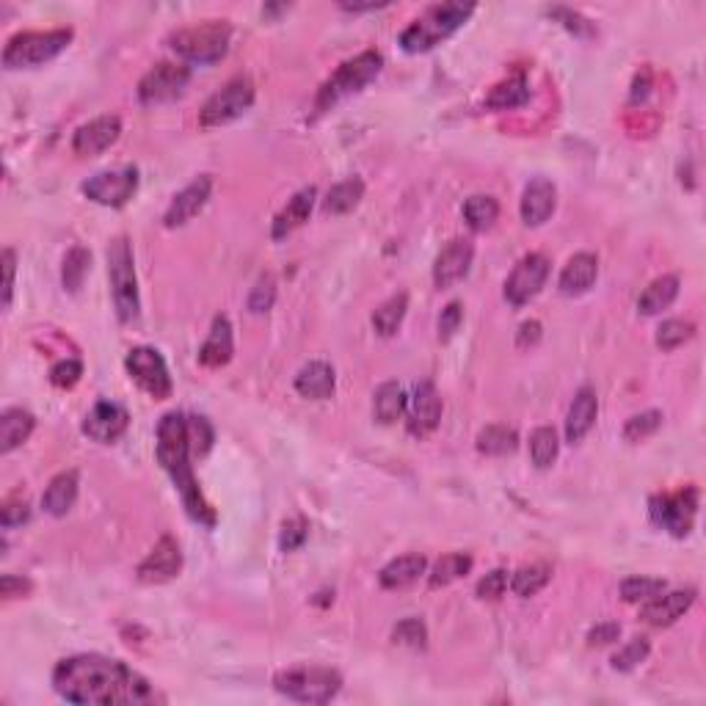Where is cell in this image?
<instances>
[{
	"mask_svg": "<svg viewBox=\"0 0 706 706\" xmlns=\"http://www.w3.org/2000/svg\"><path fill=\"white\" fill-rule=\"evenodd\" d=\"M53 687L64 701L80 706H133L152 704L158 698L141 673L103 654H75L61 660L53 671Z\"/></svg>",
	"mask_w": 706,
	"mask_h": 706,
	"instance_id": "cell-1",
	"label": "cell"
},
{
	"mask_svg": "<svg viewBox=\"0 0 706 706\" xmlns=\"http://www.w3.org/2000/svg\"><path fill=\"white\" fill-rule=\"evenodd\" d=\"M155 453H158L160 467L169 472L174 489L180 491L188 516H191L194 522L205 524V527H213V524H216V511L207 505L202 491H199V483H196L194 464H191V456H194V453H191V442H188L185 414L169 411V414L160 417Z\"/></svg>",
	"mask_w": 706,
	"mask_h": 706,
	"instance_id": "cell-2",
	"label": "cell"
},
{
	"mask_svg": "<svg viewBox=\"0 0 706 706\" xmlns=\"http://www.w3.org/2000/svg\"><path fill=\"white\" fill-rule=\"evenodd\" d=\"M475 12V3H436L400 34L406 53H428L447 36H453Z\"/></svg>",
	"mask_w": 706,
	"mask_h": 706,
	"instance_id": "cell-3",
	"label": "cell"
},
{
	"mask_svg": "<svg viewBox=\"0 0 706 706\" xmlns=\"http://www.w3.org/2000/svg\"><path fill=\"white\" fill-rule=\"evenodd\" d=\"M276 693L287 695L301 704H329L342 690V676L326 665H298L274 676Z\"/></svg>",
	"mask_w": 706,
	"mask_h": 706,
	"instance_id": "cell-4",
	"label": "cell"
},
{
	"mask_svg": "<svg viewBox=\"0 0 706 706\" xmlns=\"http://www.w3.org/2000/svg\"><path fill=\"white\" fill-rule=\"evenodd\" d=\"M232 25L227 20H205L199 25H188L169 36L174 53L191 64H216L227 56Z\"/></svg>",
	"mask_w": 706,
	"mask_h": 706,
	"instance_id": "cell-5",
	"label": "cell"
},
{
	"mask_svg": "<svg viewBox=\"0 0 706 706\" xmlns=\"http://www.w3.org/2000/svg\"><path fill=\"white\" fill-rule=\"evenodd\" d=\"M381 67H384V56H381L378 50H365V53H359V56L351 58V61L340 64L337 72L320 86L318 100H315V111H318V114H326L331 105H337L340 100H345V97H351V94L362 92L370 80L378 78Z\"/></svg>",
	"mask_w": 706,
	"mask_h": 706,
	"instance_id": "cell-6",
	"label": "cell"
},
{
	"mask_svg": "<svg viewBox=\"0 0 706 706\" xmlns=\"http://www.w3.org/2000/svg\"><path fill=\"white\" fill-rule=\"evenodd\" d=\"M108 279L114 296L116 315L122 323H133L141 315V296H138V276L133 251L125 235L108 243Z\"/></svg>",
	"mask_w": 706,
	"mask_h": 706,
	"instance_id": "cell-7",
	"label": "cell"
},
{
	"mask_svg": "<svg viewBox=\"0 0 706 706\" xmlns=\"http://www.w3.org/2000/svg\"><path fill=\"white\" fill-rule=\"evenodd\" d=\"M72 42V28H53V31H23L14 34L3 47V67L6 69H34L56 58Z\"/></svg>",
	"mask_w": 706,
	"mask_h": 706,
	"instance_id": "cell-8",
	"label": "cell"
},
{
	"mask_svg": "<svg viewBox=\"0 0 706 706\" xmlns=\"http://www.w3.org/2000/svg\"><path fill=\"white\" fill-rule=\"evenodd\" d=\"M254 105V83L249 78L227 80L205 105L199 114V125L202 127H221L235 122L238 116H243Z\"/></svg>",
	"mask_w": 706,
	"mask_h": 706,
	"instance_id": "cell-9",
	"label": "cell"
},
{
	"mask_svg": "<svg viewBox=\"0 0 706 706\" xmlns=\"http://www.w3.org/2000/svg\"><path fill=\"white\" fill-rule=\"evenodd\" d=\"M649 511L654 524L668 530L671 536H690L695 513H698V489L684 486V489L673 491V494H657V497H651Z\"/></svg>",
	"mask_w": 706,
	"mask_h": 706,
	"instance_id": "cell-10",
	"label": "cell"
},
{
	"mask_svg": "<svg viewBox=\"0 0 706 706\" xmlns=\"http://www.w3.org/2000/svg\"><path fill=\"white\" fill-rule=\"evenodd\" d=\"M86 199L103 207H125L138 191V169L136 166H122V169L97 171L86 183L80 185Z\"/></svg>",
	"mask_w": 706,
	"mask_h": 706,
	"instance_id": "cell-11",
	"label": "cell"
},
{
	"mask_svg": "<svg viewBox=\"0 0 706 706\" xmlns=\"http://www.w3.org/2000/svg\"><path fill=\"white\" fill-rule=\"evenodd\" d=\"M125 367L130 378L136 381L138 387L147 392L149 398L166 400L171 398V376L166 359L160 356V351L149 348V345H138L133 351L127 353Z\"/></svg>",
	"mask_w": 706,
	"mask_h": 706,
	"instance_id": "cell-12",
	"label": "cell"
},
{
	"mask_svg": "<svg viewBox=\"0 0 706 706\" xmlns=\"http://www.w3.org/2000/svg\"><path fill=\"white\" fill-rule=\"evenodd\" d=\"M188 80H191V67L174 64V61H160L138 83V100L144 105L169 103L185 92Z\"/></svg>",
	"mask_w": 706,
	"mask_h": 706,
	"instance_id": "cell-13",
	"label": "cell"
},
{
	"mask_svg": "<svg viewBox=\"0 0 706 706\" xmlns=\"http://www.w3.org/2000/svg\"><path fill=\"white\" fill-rule=\"evenodd\" d=\"M549 279V260L544 254H527L522 260L516 262V268L511 271V276L505 279V298L513 307H524L530 304L533 298L541 293V287L547 285Z\"/></svg>",
	"mask_w": 706,
	"mask_h": 706,
	"instance_id": "cell-14",
	"label": "cell"
},
{
	"mask_svg": "<svg viewBox=\"0 0 706 706\" xmlns=\"http://www.w3.org/2000/svg\"><path fill=\"white\" fill-rule=\"evenodd\" d=\"M130 425V414L122 403H114V400H100L94 403V409L86 414L83 420V433L97 442V445H111L116 442L122 433L127 431Z\"/></svg>",
	"mask_w": 706,
	"mask_h": 706,
	"instance_id": "cell-15",
	"label": "cell"
},
{
	"mask_svg": "<svg viewBox=\"0 0 706 706\" xmlns=\"http://www.w3.org/2000/svg\"><path fill=\"white\" fill-rule=\"evenodd\" d=\"M122 136V119L116 114L97 116L92 122L80 125L72 136V152L78 158H94L105 149L116 144V138Z\"/></svg>",
	"mask_w": 706,
	"mask_h": 706,
	"instance_id": "cell-16",
	"label": "cell"
},
{
	"mask_svg": "<svg viewBox=\"0 0 706 706\" xmlns=\"http://www.w3.org/2000/svg\"><path fill=\"white\" fill-rule=\"evenodd\" d=\"M472 260H475V246H472V240H450L445 249L439 251L436 262H433V285L439 287V290L458 285V282L469 274Z\"/></svg>",
	"mask_w": 706,
	"mask_h": 706,
	"instance_id": "cell-17",
	"label": "cell"
},
{
	"mask_svg": "<svg viewBox=\"0 0 706 706\" xmlns=\"http://www.w3.org/2000/svg\"><path fill=\"white\" fill-rule=\"evenodd\" d=\"M406 428H409L411 436H428V433L436 431V425L442 420V398L439 392L433 387V381H420L414 387V395L409 398V406H406Z\"/></svg>",
	"mask_w": 706,
	"mask_h": 706,
	"instance_id": "cell-18",
	"label": "cell"
},
{
	"mask_svg": "<svg viewBox=\"0 0 706 706\" xmlns=\"http://www.w3.org/2000/svg\"><path fill=\"white\" fill-rule=\"evenodd\" d=\"M180 569H183L180 544L171 536H163L158 544H155V549L144 558V563L138 566L136 574L144 585H160V582L174 580V577L180 574Z\"/></svg>",
	"mask_w": 706,
	"mask_h": 706,
	"instance_id": "cell-19",
	"label": "cell"
},
{
	"mask_svg": "<svg viewBox=\"0 0 706 706\" xmlns=\"http://www.w3.org/2000/svg\"><path fill=\"white\" fill-rule=\"evenodd\" d=\"M210 191H213V177H210V174H199L194 183L185 185L183 191L171 199L169 210H166V216H163V224L169 229L185 227L191 218L202 213V207H205L207 199H210Z\"/></svg>",
	"mask_w": 706,
	"mask_h": 706,
	"instance_id": "cell-20",
	"label": "cell"
},
{
	"mask_svg": "<svg viewBox=\"0 0 706 706\" xmlns=\"http://www.w3.org/2000/svg\"><path fill=\"white\" fill-rule=\"evenodd\" d=\"M695 602V588H679V591H662L640 607V618L651 627H671L682 618Z\"/></svg>",
	"mask_w": 706,
	"mask_h": 706,
	"instance_id": "cell-21",
	"label": "cell"
},
{
	"mask_svg": "<svg viewBox=\"0 0 706 706\" xmlns=\"http://www.w3.org/2000/svg\"><path fill=\"white\" fill-rule=\"evenodd\" d=\"M555 205H558V191L555 185L549 183L547 177H536L530 180L527 188L522 194V221L527 227H541L552 213H555Z\"/></svg>",
	"mask_w": 706,
	"mask_h": 706,
	"instance_id": "cell-22",
	"label": "cell"
},
{
	"mask_svg": "<svg viewBox=\"0 0 706 706\" xmlns=\"http://www.w3.org/2000/svg\"><path fill=\"white\" fill-rule=\"evenodd\" d=\"M596 276H599V260H596V254L580 251V254H574V257L563 265V271H560V293H563V296H582V293L591 290Z\"/></svg>",
	"mask_w": 706,
	"mask_h": 706,
	"instance_id": "cell-23",
	"label": "cell"
},
{
	"mask_svg": "<svg viewBox=\"0 0 706 706\" xmlns=\"http://www.w3.org/2000/svg\"><path fill=\"white\" fill-rule=\"evenodd\" d=\"M596 417H599V398L591 387L577 389V395L571 400L569 406V417H566V442L577 445L582 442L591 428L596 425Z\"/></svg>",
	"mask_w": 706,
	"mask_h": 706,
	"instance_id": "cell-24",
	"label": "cell"
},
{
	"mask_svg": "<svg viewBox=\"0 0 706 706\" xmlns=\"http://www.w3.org/2000/svg\"><path fill=\"white\" fill-rule=\"evenodd\" d=\"M315 188H301L298 194H293V199H287V205L276 213L274 227H271V235L274 240H285L290 232H296L298 227H304L309 221V213H312V205H315Z\"/></svg>",
	"mask_w": 706,
	"mask_h": 706,
	"instance_id": "cell-25",
	"label": "cell"
},
{
	"mask_svg": "<svg viewBox=\"0 0 706 706\" xmlns=\"http://www.w3.org/2000/svg\"><path fill=\"white\" fill-rule=\"evenodd\" d=\"M235 353V337H232V323L227 315H218L210 326L205 345L199 348V362L205 367H224Z\"/></svg>",
	"mask_w": 706,
	"mask_h": 706,
	"instance_id": "cell-26",
	"label": "cell"
},
{
	"mask_svg": "<svg viewBox=\"0 0 706 706\" xmlns=\"http://www.w3.org/2000/svg\"><path fill=\"white\" fill-rule=\"evenodd\" d=\"M337 389V373L329 362H309L298 370L296 392L309 400H329Z\"/></svg>",
	"mask_w": 706,
	"mask_h": 706,
	"instance_id": "cell-27",
	"label": "cell"
},
{
	"mask_svg": "<svg viewBox=\"0 0 706 706\" xmlns=\"http://www.w3.org/2000/svg\"><path fill=\"white\" fill-rule=\"evenodd\" d=\"M36 417L25 409H6L0 414V453L9 456L12 450L28 442V436L34 433Z\"/></svg>",
	"mask_w": 706,
	"mask_h": 706,
	"instance_id": "cell-28",
	"label": "cell"
},
{
	"mask_svg": "<svg viewBox=\"0 0 706 706\" xmlns=\"http://www.w3.org/2000/svg\"><path fill=\"white\" fill-rule=\"evenodd\" d=\"M78 472L75 469H67L61 472L56 478L50 480V486L42 494V508H45L50 516H67L72 511V505L78 500Z\"/></svg>",
	"mask_w": 706,
	"mask_h": 706,
	"instance_id": "cell-29",
	"label": "cell"
},
{
	"mask_svg": "<svg viewBox=\"0 0 706 706\" xmlns=\"http://www.w3.org/2000/svg\"><path fill=\"white\" fill-rule=\"evenodd\" d=\"M425 569H428V560L422 555H400V558H395L381 569L378 582L387 591H400V588H409V585L420 580Z\"/></svg>",
	"mask_w": 706,
	"mask_h": 706,
	"instance_id": "cell-30",
	"label": "cell"
},
{
	"mask_svg": "<svg viewBox=\"0 0 706 706\" xmlns=\"http://www.w3.org/2000/svg\"><path fill=\"white\" fill-rule=\"evenodd\" d=\"M406 406H409V395L406 389L395 384V381H387L376 389L373 395V417H376L381 425H392L398 422L403 414H406Z\"/></svg>",
	"mask_w": 706,
	"mask_h": 706,
	"instance_id": "cell-31",
	"label": "cell"
},
{
	"mask_svg": "<svg viewBox=\"0 0 706 706\" xmlns=\"http://www.w3.org/2000/svg\"><path fill=\"white\" fill-rule=\"evenodd\" d=\"M679 296V276L665 274L660 279H654L643 296L638 298V312L640 315H660L662 309H668Z\"/></svg>",
	"mask_w": 706,
	"mask_h": 706,
	"instance_id": "cell-32",
	"label": "cell"
},
{
	"mask_svg": "<svg viewBox=\"0 0 706 706\" xmlns=\"http://www.w3.org/2000/svg\"><path fill=\"white\" fill-rule=\"evenodd\" d=\"M362 196H365V180L362 177H348L342 183L331 185L329 194L323 199V210L329 216H345L362 202Z\"/></svg>",
	"mask_w": 706,
	"mask_h": 706,
	"instance_id": "cell-33",
	"label": "cell"
},
{
	"mask_svg": "<svg viewBox=\"0 0 706 706\" xmlns=\"http://www.w3.org/2000/svg\"><path fill=\"white\" fill-rule=\"evenodd\" d=\"M472 563H475V560H472V555H467V552H450V555H445V558H439L433 563L431 574H428V585H431V588H445L450 582L467 577L469 571H472Z\"/></svg>",
	"mask_w": 706,
	"mask_h": 706,
	"instance_id": "cell-34",
	"label": "cell"
},
{
	"mask_svg": "<svg viewBox=\"0 0 706 706\" xmlns=\"http://www.w3.org/2000/svg\"><path fill=\"white\" fill-rule=\"evenodd\" d=\"M409 312V296L406 293H395L389 296L381 307L373 312V329L381 334V337H392L398 334V329L403 326V318Z\"/></svg>",
	"mask_w": 706,
	"mask_h": 706,
	"instance_id": "cell-35",
	"label": "cell"
},
{
	"mask_svg": "<svg viewBox=\"0 0 706 706\" xmlns=\"http://www.w3.org/2000/svg\"><path fill=\"white\" fill-rule=\"evenodd\" d=\"M500 218V202L489 194H475L464 202V221L475 232H486L497 224Z\"/></svg>",
	"mask_w": 706,
	"mask_h": 706,
	"instance_id": "cell-36",
	"label": "cell"
},
{
	"mask_svg": "<svg viewBox=\"0 0 706 706\" xmlns=\"http://www.w3.org/2000/svg\"><path fill=\"white\" fill-rule=\"evenodd\" d=\"M527 100H530V86H527V80H524V75H513V78L502 80V83H497V86L491 89V94L486 97V105L505 111V108H519V105H524Z\"/></svg>",
	"mask_w": 706,
	"mask_h": 706,
	"instance_id": "cell-37",
	"label": "cell"
},
{
	"mask_svg": "<svg viewBox=\"0 0 706 706\" xmlns=\"http://www.w3.org/2000/svg\"><path fill=\"white\" fill-rule=\"evenodd\" d=\"M519 447V433L508 425H486L478 433V450L483 456H508Z\"/></svg>",
	"mask_w": 706,
	"mask_h": 706,
	"instance_id": "cell-38",
	"label": "cell"
},
{
	"mask_svg": "<svg viewBox=\"0 0 706 706\" xmlns=\"http://www.w3.org/2000/svg\"><path fill=\"white\" fill-rule=\"evenodd\" d=\"M89 268H92V251L86 246H72L64 257V268H61V282L69 293H78L83 287Z\"/></svg>",
	"mask_w": 706,
	"mask_h": 706,
	"instance_id": "cell-39",
	"label": "cell"
},
{
	"mask_svg": "<svg viewBox=\"0 0 706 706\" xmlns=\"http://www.w3.org/2000/svg\"><path fill=\"white\" fill-rule=\"evenodd\" d=\"M549 580H552V569H549V566H544V563L522 566L519 571H513L511 591L516 593V596L527 599V596H536L538 591H544Z\"/></svg>",
	"mask_w": 706,
	"mask_h": 706,
	"instance_id": "cell-40",
	"label": "cell"
},
{
	"mask_svg": "<svg viewBox=\"0 0 706 706\" xmlns=\"http://www.w3.org/2000/svg\"><path fill=\"white\" fill-rule=\"evenodd\" d=\"M558 450H560V442L555 428L541 425V428L533 431V436H530V458H533V464H536L538 469L552 467V464H555V458H558Z\"/></svg>",
	"mask_w": 706,
	"mask_h": 706,
	"instance_id": "cell-41",
	"label": "cell"
},
{
	"mask_svg": "<svg viewBox=\"0 0 706 706\" xmlns=\"http://www.w3.org/2000/svg\"><path fill=\"white\" fill-rule=\"evenodd\" d=\"M693 334L695 326L690 320L671 318L665 320V323H660L654 342H657V348H662V351H673V348H679V345H684L687 340H693Z\"/></svg>",
	"mask_w": 706,
	"mask_h": 706,
	"instance_id": "cell-42",
	"label": "cell"
},
{
	"mask_svg": "<svg viewBox=\"0 0 706 706\" xmlns=\"http://www.w3.org/2000/svg\"><path fill=\"white\" fill-rule=\"evenodd\" d=\"M662 591H665V580H657V577H629L621 582V599L629 604L649 602Z\"/></svg>",
	"mask_w": 706,
	"mask_h": 706,
	"instance_id": "cell-43",
	"label": "cell"
},
{
	"mask_svg": "<svg viewBox=\"0 0 706 706\" xmlns=\"http://www.w3.org/2000/svg\"><path fill=\"white\" fill-rule=\"evenodd\" d=\"M662 425V411L651 409V411H643V414H635V417H629L627 425H624V439L627 442H643V439H649V436H654V433L660 431Z\"/></svg>",
	"mask_w": 706,
	"mask_h": 706,
	"instance_id": "cell-44",
	"label": "cell"
},
{
	"mask_svg": "<svg viewBox=\"0 0 706 706\" xmlns=\"http://www.w3.org/2000/svg\"><path fill=\"white\" fill-rule=\"evenodd\" d=\"M649 651H651L649 638H632L624 649H618V654L613 657V668L621 673L635 671L640 662H646Z\"/></svg>",
	"mask_w": 706,
	"mask_h": 706,
	"instance_id": "cell-45",
	"label": "cell"
},
{
	"mask_svg": "<svg viewBox=\"0 0 706 706\" xmlns=\"http://www.w3.org/2000/svg\"><path fill=\"white\" fill-rule=\"evenodd\" d=\"M185 425H188V442H191V453L194 456H207L210 447H213V425L207 422V417H185Z\"/></svg>",
	"mask_w": 706,
	"mask_h": 706,
	"instance_id": "cell-46",
	"label": "cell"
},
{
	"mask_svg": "<svg viewBox=\"0 0 706 706\" xmlns=\"http://www.w3.org/2000/svg\"><path fill=\"white\" fill-rule=\"evenodd\" d=\"M392 640L409 649H425L428 646V629L420 618H403L398 627L392 629Z\"/></svg>",
	"mask_w": 706,
	"mask_h": 706,
	"instance_id": "cell-47",
	"label": "cell"
},
{
	"mask_svg": "<svg viewBox=\"0 0 706 706\" xmlns=\"http://www.w3.org/2000/svg\"><path fill=\"white\" fill-rule=\"evenodd\" d=\"M276 301V282L274 276H262L260 282L254 285L249 296V312L254 315H265L268 309L274 307Z\"/></svg>",
	"mask_w": 706,
	"mask_h": 706,
	"instance_id": "cell-48",
	"label": "cell"
},
{
	"mask_svg": "<svg viewBox=\"0 0 706 706\" xmlns=\"http://www.w3.org/2000/svg\"><path fill=\"white\" fill-rule=\"evenodd\" d=\"M307 536H309V522L304 519V516H296V519H290V522H285V527H282L279 549H282V552H296L298 547H304Z\"/></svg>",
	"mask_w": 706,
	"mask_h": 706,
	"instance_id": "cell-49",
	"label": "cell"
},
{
	"mask_svg": "<svg viewBox=\"0 0 706 706\" xmlns=\"http://www.w3.org/2000/svg\"><path fill=\"white\" fill-rule=\"evenodd\" d=\"M80 376H83V365H80L78 359H64V362L50 367V381H53V387L58 389L75 387L80 381Z\"/></svg>",
	"mask_w": 706,
	"mask_h": 706,
	"instance_id": "cell-50",
	"label": "cell"
},
{
	"mask_svg": "<svg viewBox=\"0 0 706 706\" xmlns=\"http://www.w3.org/2000/svg\"><path fill=\"white\" fill-rule=\"evenodd\" d=\"M505 588H508V571L505 569H494L489 571L483 580L478 582V588H475V593H478V599H489V602H497V599H502V593H505Z\"/></svg>",
	"mask_w": 706,
	"mask_h": 706,
	"instance_id": "cell-51",
	"label": "cell"
},
{
	"mask_svg": "<svg viewBox=\"0 0 706 706\" xmlns=\"http://www.w3.org/2000/svg\"><path fill=\"white\" fill-rule=\"evenodd\" d=\"M461 323H464V307H461V301H450L439 315V340H450L461 329Z\"/></svg>",
	"mask_w": 706,
	"mask_h": 706,
	"instance_id": "cell-52",
	"label": "cell"
},
{
	"mask_svg": "<svg viewBox=\"0 0 706 706\" xmlns=\"http://www.w3.org/2000/svg\"><path fill=\"white\" fill-rule=\"evenodd\" d=\"M28 519H31V505L25 500H9L3 505V511H0V522H3L6 530L20 527V524H25Z\"/></svg>",
	"mask_w": 706,
	"mask_h": 706,
	"instance_id": "cell-53",
	"label": "cell"
},
{
	"mask_svg": "<svg viewBox=\"0 0 706 706\" xmlns=\"http://www.w3.org/2000/svg\"><path fill=\"white\" fill-rule=\"evenodd\" d=\"M549 14H552V17H558L560 23L566 25L569 31H574L577 36L593 34V25L588 23L580 12H571V9H566V6H555V9H549Z\"/></svg>",
	"mask_w": 706,
	"mask_h": 706,
	"instance_id": "cell-54",
	"label": "cell"
},
{
	"mask_svg": "<svg viewBox=\"0 0 706 706\" xmlns=\"http://www.w3.org/2000/svg\"><path fill=\"white\" fill-rule=\"evenodd\" d=\"M621 635V624L615 621H604V624H596V627L588 632V646H610L615 643Z\"/></svg>",
	"mask_w": 706,
	"mask_h": 706,
	"instance_id": "cell-55",
	"label": "cell"
},
{
	"mask_svg": "<svg viewBox=\"0 0 706 706\" xmlns=\"http://www.w3.org/2000/svg\"><path fill=\"white\" fill-rule=\"evenodd\" d=\"M14 271H17V254H14V249H6L3 251V307L12 304Z\"/></svg>",
	"mask_w": 706,
	"mask_h": 706,
	"instance_id": "cell-56",
	"label": "cell"
},
{
	"mask_svg": "<svg viewBox=\"0 0 706 706\" xmlns=\"http://www.w3.org/2000/svg\"><path fill=\"white\" fill-rule=\"evenodd\" d=\"M31 580H25V577H14V574H3V580H0V593H3V599H17V596H25V593H31Z\"/></svg>",
	"mask_w": 706,
	"mask_h": 706,
	"instance_id": "cell-57",
	"label": "cell"
},
{
	"mask_svg": "<svg viewBox=\"0 0 706 706\" xmlns=\"http://www.w3.org/2000/svg\"><path fill=\"white\" fill-rule=\"evenodd\" d=\"M541 340V323L538 320H527L519 326V345L527 348V345H536Z\"/></svg>",
	"mask_w": 706,
	"mask_h": 706,
	"instance_id": "cell-58",
	"label": "cell"
},
{
	"mask_svg": "<svg viewBox=\"0 0 706 706\" xmlns=\"http://www.w3.org/2000/svg\"><path fill=\"white\" fill-rule=\"evenodd\" d=\"M381 6H387V3H342V9L345 12H373V9H381Z\"/></svg>",
	"mask_w": 706,
	"mask_h": 706,
	"instance_id": "cell-59",
	"label": "cell"
}]
</instances>
